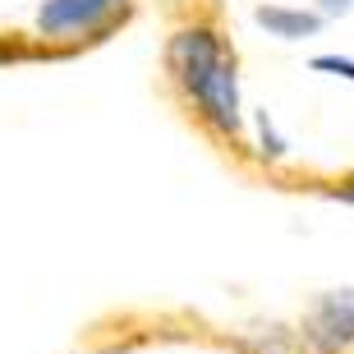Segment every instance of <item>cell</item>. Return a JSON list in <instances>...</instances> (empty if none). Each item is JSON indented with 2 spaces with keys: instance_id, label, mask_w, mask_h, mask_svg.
I'll list each match as a JSON object with an SVG mask.
<instances>
[{
  "instance_id": "6da1fadb",
  "label": "cell",
  "mask_w": 354,
  "mask_h": 354,
  "mask_svg": "<svg viewBox=\"0 0 354 354\" xmlns=\"http://www.w3.org/2000/svg\"><path fill=\"white\" fill-rule=\"evenodd\" d=\"M166 60H171L180 88L189 92L203 111L212 129L221 133H239V88H235V65L225 60L221 41L212 37L207 28H184L175 32L171 46H166Z\"/></svg>"
},
{
  "instance_id": "7a4b0ae2",
  "label": "cell",
  "mask_w": 354,
  "mask_h": 354,
  "mask_svg": "<svg viewBox=\"0 0 354 354\" xmlns=\"http://www.w3.org/2000/svg\"><path fill=\"white\" fill-rule=\"evenodd\" d=\"M304 341L317 354H341L354 345V290H331L308 308L304 317Z\"/></svg>"
},
{
  "instance_id": "3957f363",
  "label": "cell",
  "mask_w": 354,
  "mask_h": 354,
  "mask_svg": "<svg viewBox=\"0 0 354 354\" xmlns=\"http://www.w3.org/2000/svg\"><path fill=\"white\" fill-rule=\"evenodd\" d=\"M115 5L120 0H46L41 14H37V24H41V32H51V37H60V32H83V28L102 24Z\"/></svg>"
},
{
  "instance_id": "277c9868",
  "label": "cell",
  "mask_w": 354,
  "mask_h": 354,
  "mask_svg": "<svg viewBox=\"0 0 354 354\" xmlns=\"http://www.w3.org/2000/svg\"><path fill=\"white\" fill-rule=\"evenodd\" d=\"M258 24L272 32V37H313L317 28H322V14H308V10H286V5H263L258 10Z\"/></svg>"
},
{
  "instance_id": "5b68a950",
  "label": "cell",
  "mask_w": 354,
  "mask_h": 354,
  "mask_svg": "<svg viewBox=\"0 0 354 354\" xmlns=\"http://www.w3.org/2000/svg\"><path fill=\"white\" fill-rule=\"evenodd\" d=\"M313 69H331V74H345L354 83V60H341V55H317Z\"/></svg>"
},
{
  "instance_id": "8992f818",
  "label": "cell",
  "mask_w": 354,
  "mask_h": 354,
  "mask_svg": "<svg viewBox=\"0 0 354 354\" xmlns=\"http://www.w3.org/2000/svg\"><path fill=\"white\" fill-rule=\"evenodd\" d=\"M354 0H317V14H345Z\"/></svg>"
},
{
  "instance_id": "52a82bcc",
  "label": "cell",
  "mask_w": 354,
  "mask_h": 354,
  "mask_svg": "<svg viewBox=\"0 0 354 354\" xmlns=\"http://www.w3.org/2000/svg\"><path fill=\"white\" fill-rule=\"evenodd\" d=\"M331 194H336V198H345V203H354V180H345V184H336V189H331Z\"/></svg>"
},
{
  "instance_id": "ba28073f",
  "label": "cell",
  "mask_w": 354,
  "mask_h": 354,
  "mask_svg": "<svg viewBox=\"0 0 354 354\" xmlns=\"http://www.w3.org/2000/svg\"><path fill=\"white\" fill-rule=\"evenodd\" d=\"M0 55H5V51H0Z\"/></svg>"
}]
</instances>
